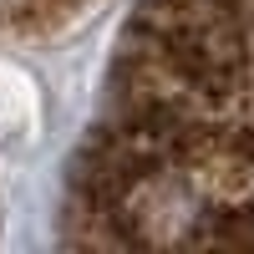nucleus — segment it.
Returning a JSON list of instances; mask_svg holds the SVG:
<instances>
[{
	"instance_id": "1",
	"label": "nucleus",
	"mask_w": 254,
	"mask_h": 254,
	"mask_svg": "<svg viewBox=\"0 0 254 254\" xmlns=\"http://www.w3.org/2000/svg\"><path fill=\"white\" fill-rule=\"evenodd\" d=\"M244 41H249V76H254V10L244 5Z\"/></svg>"
}]
</instances>
